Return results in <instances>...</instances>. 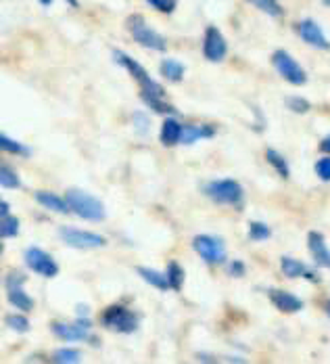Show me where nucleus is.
Segmentation results:
<instances>
[{"label": "nucleus", "instance_id": "20", "mask_svg": "<svg viewBox=\"0 0 330 364\" xmlns=\"http://www.w3.org/2000/svg\"><path fill=\"white\" fill-rule=\"evenodd\" d=\"M7 300L13 308L21 310V312H30L34 308V300L24 291V287H13V289H7Z\"/></svg>", "mask_w": 330, "mask_h": 364}, {"label": "nucleus", "instance_id": "22", "mask_svg": "<svg viewBox=\"0 0 330 364\" xmlns=\"http://www.w3.org/2000/svg\"><path fill=\"white\" fill-rule=\"evenodd\" d=\"M280 270H282V275H284L286 279H299V277L305 275L307 266H305L303 262L291 258V256H282V258H280Z\"/></svg>", "mask_w": 330, "mask_h": 364}, {"label": "nucleus", "instance_id": "34", "mask_svg": "<svg viewBox=\"0 0 330 364\" xmlns=\"http://www.w3.org/2000/svg\"><path fill=\"white\" fill-rule=\"evenodd\" d=\"M315 176L324 182H330V157H322L315 162Z\"/></svg>", "mask_w": 330, "mask_h": 364}, {"label": "nucleus", "instance_id": "23", "mask_svg": "<svg viewBox=\"0 0 330 364\" xmlns=\"http://www.w3.org/2000/svg\"><path fill=\"white\" fill-rule=\"evenodd\" d=\"M247 3L253 5V7H257L268 17H274V19L284 17V9H282V5L278 3V0H247Z\"/></svg>", "mask_w": 330, "mask_h": 364}, {"label": "nucleus", "instance_id": "46", "mask_svg": "<svg viewBox=\"0 0 330 364\" xmlns=\"http://www.w3.org/2000/svg\"><path fill=\"white\" fill-rule=\"evenodd\" d=\"M322 3H324L326 7H330V0H322Z\"/></svg>", "mask_w": 330, "mask_h": 364}, {"label": "nucleus", "instance_id": "28", "mask_svg": "<svg viewBox=\"0 0 330 364\" xmlns=\"http://www.w3.org/2000/svg\"><path fill=\"white\" fill-rule=\"evenodd\" d=\"M0 149L5 153H11V155H30V149L26 145H21L19 141L7 137V135H0Z\"/></svg>", "mask_w": 330, "mask_h": 364}, {"label": "nucleus", "instance_id": "32", "mask_svg": "<svg viewBox=\"0 0 330 364\" xmlns=\"http://www.w3.org/2000/svg\"><path fill=\"white\" fill-rule=\"evenodd\" d=\"M145 3L151 9H155V11L163 13V15H172L176 11V7H178V0H145Z\"/></svg>", "mask_w": 330, "mask_h": 364}, {"label": "nucleus", "instance_id": "4", "mask_svg": "<svg viewBox=\"0 0 330 364\" xmlns=\"http://www.w3.org/2000/svg\"><path fill=\"white\" fill-rule=\"evenodd\" d=\"M100 322L104 329H111L116 333H124L130 335L138 329V314L122 304L109 306L102 314H100Z\"/></svg>", "mask_w": 330, "mask_h": 364}, {"label": "nucleus", "instance_id": "43", "mask_svg": "<svg viewBox=\"0 0 330 364\" xmlns=\"http://www.w3.org/2000/svg\"><path fill=\"white\" fill-rule=\"evenodd\" d=\"M65 3H67L69 7H73V9H77V7H80V3H77V0H65Z\"/></svg>", "mask_w": 330, "mask_h": 364}, {"label": "nucleus", "instance_id": "30", "mask_svg": "<svg viewBox=\"0 0 330 364\" xmlns=\"http://www.w3.org/2000/svg\"><path fill=\"white\" fill-rule=\"evenodd\" d=\"M80 360H82V352L73 347H63L53 354V362H59V364H75Z\"/></svg>", "mask_w": 330, "mask_h": 364}, {"label": "nucleus", "instance_id": "38", "mask_svg": "<svg viewBox=\"0 0 330 364\" xmlns=\"http://www.w3.org/2000/svg\"><path fill=\"white\" fill-rule=\"evenodd\" d=\"M320 151H322V153H326V155H330V135H328L326 139H322V141H320Z\"/></svg>", "mask_w": 330, "mask_h": 364}, {"label": "nucleus", "instance_id": "39", "mask_svg": "<svg viewBox=\"0 0 330 364\" xmlns=\"http://www.w3.org/2000/svg\"><path fill=\"white\" fill-rule=\"evenodd\" d=\"M303 279H307V281H311V283H320V277H318V275H315V270H311V268H307V270H305Z\"/></svg>", "mask_w": 330, "mask_h": 364}, {"label": "nucleus", "instance_id": "11", "mask_svg": "<svg viewBox=\"0 0 330 364\" xmlns=\"http://www.w3.org/2000/svg\"><path fill=\"white\" fill-rule=\"evenodd\" d=\"M295 32H297V36L305 44H309V46H313L318 51H330V40L326 38V34L322 32V28L313 19H301V21H297Z\"/></svg>", "mask_w": 330, "mask_h": 364}, {"label": "nucleus", "instance_id": "12", "mask_svg": "<svg viewBox=\"0 0 330 364\" xmlns=\"http://www.w3.org/2000/svg\"><path fill=\"white\" fill-rule=\"evenodd\" d=\"M307 250H309L315 266L330 270V248H328L324 234H320L318 230L307 232Z\"/></svg>", "mask_w": 330, "mask_h": 364}, {"label": "nucleus", "instance_id": "8", "mask_svg": "<svg viewBox=\"0 0 330 364\" xmlns=\"http://www.w3.org/2000/svg\"><path fill=\"white\" fill-rule=\"evenodd\" d=\"M272 65H274V69L278 71V76H280L284 82L293 84V86H303V84L307 82L305 69H303L286 51H282V49H278V51L272 53Z\"/></svg>", "mask_w": 330, "mask_h": 364}, {"label": "nucleus", "instance_id": "36", "mask_svg": "<svg viewBox=\"0 0 330 364\" xmlns=\"http://www.w3.org/2000/svg\"><path fill=\"white\" fill-rule=\"evenodd\" d=\"M26 281H28V277H26V275H21V272H9V275H7V279H5V287H7V289H13V287H24V285H26Z\"/></svg>", "mask_w": 330, "mask_h": 364}, {"label": "nucleus", "instance_id": "21", "mask_svg": "<svg viewBox=\"0 0 330 364\" xmlns=\"http://www.w3.org/2000/svg\"><path fill=\"white\" fill-rule=\"evenodd\" d=\"M266 159H268V164L274 168V172H276L280 178H284V180L291 178V168H288L286 157H282V155H280L278 151H274V149H268V151H266Z\"/></svg>", "mask_w": 330, "mask_h": 364}, {"label": "nucleus", "instance_id": "7", "mask_svg": "<svg viewBox=\"0 0 330 364\" xmlns=\"http://www.w3.org/2000/svg\"><path fill=\"white\" fill-rule=\"evenodd\" d=\"M59 234H61V241L65 243V245L75 248V250H98V248L107 245V239L102 234L73 228V226H61Z\"/></svg>", "mask_w": 330, "mask_h": 364}, {"label": "nucleus", "instance_id": "41", "mask_svg": "<svg viewBox=\"0 0 330 364\" xmlns=\"http://www.w3.org/2000/svg\"><path fill=\"white\" fill-rule=\"evenodd\" d=\"M90 314V310H88V306H84V304H80L77 306V316H88Z\"/></svg>", "mask_w": 330, "mask_h": 364}, {"label": "nucleus", "instance_id": "10", "mask_svg": "<svg viewBox=\"0 0 330 364\" xmlns=\"http://www.w3.org/2000/svg\"><path fill=\"white\" fill-rule=\"evenodd\" d=\"M226 53H228V42L224 34L215 26H209L203 36V57L211 63H219V61H224Z\"/></svg>", "mask_w": 330, "mask_h": 364}, {"label": "nucleus", "instance_id": "31", "mask_svg": "<svg viewBox=\"0 0 330 364\" xmlns=\"http://www.w3.org/2000/svg\"><path fill=\"white\" fill-rule=\"evenodd\" d=\"M5 324L17 333H28L30 331V320L24 314H7L5 316Z\"/></svg>", "mask_w": 330, "mask_h": 364}, {"label": "nucleus", "instance_id": "45", "mask_svg": "<svg viewBox=\"0 0 330 364\" xmlns=\"http://www.w3.org/2000/svg\"><path fill=\"white\" fill-rule=\"evenodd\" d=\"M324 310H326V314H328V316H330V300H328V302H326V304H324Z\"/></svg>", "mask_w": 330, "mask_h": 364}, {"label": "nucleus", "instance_id": "17", "mask_svg": "<svg viewBox=\"0 0 330 364\" xmlns=\"http://www.w3.org/2000/svg\"><path fill=\"white\" fill-rule=\"evenodd\" d=\"M34 199L48 211H57V214H71L69 205H67V199L65 197H57L55 193L51 191H36L34 193Z\"/></svg>", "mask_w": 330, "mask_h": 364}, {"label": "nucleus", "instance_id": "6", "mask_svg": "<svg viewBox=\"0 0 330 364\" xmlns=\"http://www.w3.org/2000/svg\"><path fill=\"white\" fill-rule=\"evenodd\" d=\"M192 250L207 264H224L226 262V245L219 236L213 234H196L192 239Z\"/></svg>", "mask_w": 330, "mask_h": 364}, {"label": "nucleus", "instance_id": "3", "mask_svg": "<svg viewBox=\"0 0 330 364\" xmlns=\"http://www.w3.org/2000/svg\"><path fill=\"white\" fill-rule=\"evenodd\" d=\"M126 28H128L132 40L138 42L140 46H145V49H149V51H157V53H165V51H167L165 38H163L157 30H153V28L145 21L143 15H130V17L126 19Z\"/></svg>", "mask_w": 330, "mask_h": 364}, {"label": "nucleus", "instance_id": "16", "mask_svg": "<svg viewBox=\"0 0 330 364\" xmlns=\"http://www.w3.org/2000/svg\"><path fill=\"white\" fill-rule=\"evenodd\" d=\"M215 126L211 124H186L182 128V141L180 145H194L199 141H207L215 137Z\"/></svg>", "mask_w": 330, "mask_h": 364}, {"label": "nucleus", "instance_id": "15", "mask_svg": "<svg viewBox=\"0 0 330 364\" xmlns=\"http://www.w3.org/2000/svg\"><path fill=\"white\" fill-rule=\"evenodd\" d=\"M182 124L176 119V115H165L163 124H161V132H159V143L163 147H174L180 145L182 141Z\"/></svg>", "mask_w": 330, "mask_h": 364}, {"label": "nucleus", "instance_id": "9", "mask_svg": "<svg viewBox=\"0 0 330 364\" xmlns=\"http://www.w3.org/2000/svg\"><path fill=\"white\" fill-rule=\"evenodd\" d=\"M26 264L32 272L44 277V279H55L59 275V264L53 260L51 254H46L40 248H28L26 250Z\"/></svg>", "mask_w": 330, "mask_h": 364}, {"label": "nucleus", "instance_id": "42", "mask_svg": "<svg viewBox=\"0 0 330 364\" xmlns=\"http://www.w3.org/2000/svg\"><path fill=\"white\" fill-rule=\"evenodd\" d=\"M199 360H201V362H215L211 356H205V354H199Z\"/></svg>", "mask_w": 330, "mask_h": 364}, {"label": "nucleus", "instance_id": "24", "mask_svg": "<svg viewBox=\"0 0 330 364\" xmlns=\"http://www.w3.org/2000/svg\"><path fill=\"white\" fill-rule=\"evenodd\" d=\"M140 98L145 101L147 107H151V111L161 113V115H176V107L165 103L161 96H153V94H140Z\"/></svg>", "mask_w": 330, "mask_h": 364}, {"label": "nucleus", "instance_id": "14", "mask_svg": "<svg viewBox=\"0 0 330 364\" xmlns=\"http://www.w3.org/2000/svg\"><path fill=\"white\" fill-rule=\"evenodd\" d=\"M51 331L61 339V341H88L90 339V329L82 327L77 320L67 324V322H53Z\"/></svg>", "mask_w": 330, "mask_h": 364}, {"label": "nucleus", "instance_id": "19", "mask_svg": "<svg viewBox=\"0 0 330 364\" xmlns=\"http://www.w3.org/2000/svg\"><path fill=\"white\" fill-rule=\"evenodd\" d=\"M159 73H161V76H163L167 82L178 84V82H182V80H184L186 67H184L180 61H176V59H163V61H161V65H159Z\"/></svg>", "mask_w": 330, "mask_h": 364}, {"label": "nucleus", "instance_id": "37", "mask_svg": "<svg viewBox=\"0 0 330 364\" xmlns=\"http://www.w3.org/2000/svg\"><path fill=\"white\" fill-rule=\"evenodd\" d=\"M132 121H134V128H136V132H140V135H147V132H149V119H147V115H145V113L136 111V113L132 115Z\"/></svg>", "mask_w": 330, "mask_h": 364}, {"label": "nucleus", "instance_id": "44", "mask_svg": "<svg viewBox=\"0 0 330 364\" xmlns=\"http://www.w3.org/2000/svg\"><path fill=\"white\" fill-rule=\"evenodd\" d=\"M38 3H40L42 7H51V5H53V0H38Z\"/></svg>", "mask_w": 330, "mask_h": 364}, {"label": "nucleus", "instance_id": "1", "mask_svg": "<svg viewBox=\"0 0 330 364\" xmlns=\"http://www.w3.org/2000/svg\"><path fill=\"white\" fill-rule=\"evenodd\" d=\"M113 61L120 65V67H124L138 84H140V94H153V96H161V98H165V88L157 82V80H153L151 76H149V71L136 61V59H132L130 55H126L124 51H120V49H113Z\"/></svg>", "mask_w": 330, "mask_h": 364}, {"label": "nucleus", "instance_id": "5", "mask_svg": "<svg viewBox=\"0 0 330 364\" xmlns=\"http://www.w3.org/2000/svg\"><path fill=\"white\" fill-rule=\"evenodd\" d=\"M205 195L217 205H241L243 187L232 178H219L205 187Z\"/></svg>", "mask_w": 330, "mask_h": 364}, {"label": "nucleus", "instance_id": "40", "mask_svg": "<svg viewBox=\"0 0 330 364\" xmlns=\"http://www.w3.org/2000/svg\"><path fill=\"white\" fill-rule=\"evenodd\" d=\"M11 214V205L7 201H0V218L3 216H9Z\"/></svg>", "mask_w": 330, "mask_h": 364}, {"label": "nucleus", "instance_id": "25", "mask_svg": "<svg viewBox=\"0 0 330 364\" xmlns=\"http://www.w3.org/2000/svg\"><path fill=\"white\" fill-rule=\"evenodd\" d=\"M167 281H169V287L174 289V291H180L182 287H184V281H186V272H184V268L178 264V262H169L167 264Z\"/></svg>", "mask_w": 330, "mask_h": 364}, {"label": "nucleus", "instance_id": "33", "mask_svg": "<svg viewBox=\"0 0 330 364\" xmlns=\"http://www.w3.org/2000/svg\"><path fill=\"white\" fill-rule=\"evenodd\" d=\"M286 107L295 113H307L311 109L309 101L303 96H286Z\"/></svg>", "mask_w": 330, "mask_h": 364}, {"label": "nucleus", "instance_id": "27", "mask_svg": "<svg viewBox=\"0 0 330 364\" xmlns=\"http://www.w3.org/2000/svg\"><path fill=\"white\" fill-rule=\"evenodd\" d=\"M17 234H19V218L11 214L0 218V236L7 241V239H15Z\"/></svg>", "mask_w": 330, "mask_h": 364}, {"label": "nucleus", "instance_id": "13", "mask_svg": "<svg viewBox=\"0 0 330 364\" xmlns=\"http://www.w3.org/2000/svg\"><path fill=\"white\" fill-rule=\"evenodd\" d=\"M268 297L274 304V308H278L284 314H297L303 310V300H299L297 295H293L284 289H270Z\"/></svg>", "mask_w": 330, "mask_h": 364}, {"label": "nucleus", "instance_id": "35", "mask_svg": "<svg viewBox=\"0 0 330 364\" xmlns=\"http://www.w3.org/2000/svg\"><path fill=\"white\" fill-rule=\"evenodd\" d=\"M226 272H228L232 279H239V277H245V272H247V266H245L241 260H230V262L226 264Z\"/></svg>", "mask_w": 330, "mask_h": 364}, {"label": "nucleus", "instance_id": "26", "mask_svg": "<svg viewBox=\"0 0 330 364\" xmlns=\"http://www.w3.org/2000/svg\"><path fill=\"white\" fill-rule=\"evenodd\" d=\"M0 187L7 189V191H17V189H21V178L15 174L13 168L3 166L0 168Z\"/></svg>", "mask_w": 330, "mask_h": 364}, {"label": "nucleus", "instance_id": "29", "mask_svg": "<svg viewBox=\"0 0 330 364\" xmlns=\"http://www.w3.org/2000/svg\"><path fill=\"white\" fill-rule=\"evenodd\" d=\"M270 236H272V228L266 222H257V220L249 222V239L251 241L259 243V241H268Z\"/></svg>", "mask_w": 330, "mask_h": 364}, {"label": "nucleus", "instance_id": "18", "mask_svg": "<svg viewBox=\"0 0 330 364\" xmlns=\"http://www.w3.org/2000/svg\"><path fill=\"white\" fill-rule=\"evenodd\" d=\"M136 275H138L143 281H147L151 287L159 289V291L172 289V287H169V281H167V275H163V272H159V270H153V268H147V266H138V268H136Z\"/></svg>", "mask_w": 330, "mask_h": 364}, {"label": "nucleus", "instance_id": "2", "mask_svg": "<svg viewBox=\"0 0 330 364\" xmlns=\"http://www.w3.org/2000/svg\"><path fill=\"white\" fill-rule=\"evenodd\" d=\"M65 199H67L69 209L77 218L88 220V222H102L104 220V205L94 195L86 193L82 189H69L65 193Z\"/></svg>", "mask_w": 330, "mask_h": 364}]
</instances>
